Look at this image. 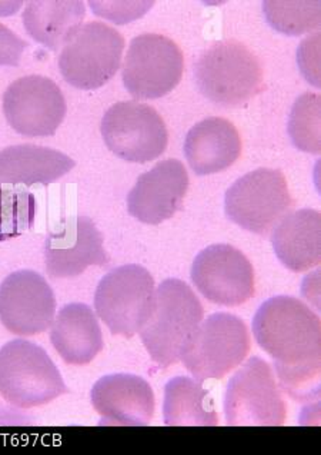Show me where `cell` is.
<instances>
[{
    "label": "cell",
    "mask_w": 321,
    "mask_h": 455,
    "mask_svg": "<svg viewBox=\"0 0 321 455\" xmlns=\"http://www.w3.org/2000/svg\"><path fill=\"white\" fill-rule=\"evenodd\" d=\"M260 348L274 360L281 388L294 400H310L320 388L321 325L297 298L267 299L253 320Z\"/></svg>",
    "instance_id": "1"
},
{
    "label": "cell",
    "mask_w": 321,
    "mask_h": 455,
    "mask_svg": "<svg viewBox=\"0 0 321 455\" xmlns=\"http://www.w3.org/2000/svg\"><path fill=\"white\" fill-rule=\"evenodd\" d=\"M203 320L205 309L193 290L180 279H166L154 291L140 338L152 360L168 368L182 360Z\"/></svg>",
    "instance_id": "2"
},
{
    "label": "cell",
    "mask_w": 321,
    "mask_h": 455,
    "mask_svg": "<svg viewBox=\"0 0 321 455\" xmlns=\"http://www.w3.org/2000/svg\"><path fill=\"white\" fill-rule=\"evenodd\" d=\"M194 77L208 100L224 108L240 107L262 91L263 67L245 44L227 39L201 52Z\"/></svg>",
    "instance_id": "3"
},
{
    "label": "cell",
    "mask_w": 321,
    "mask_h": 455,
    "mask_svg": "<svg viewBox=\"0 0 321 455\" xmlns=\"http://www.w3.org/2000/svg\"><path fill=\"white\" fill-rule=\"evenodd\" d=\"M67 393L58 367L42 347L15 339L0 348V394L9 404L27 410Z\"/></svg>",
    "instance_id": "4"
},
{
    "label": "cell",
    "mask_w": 321,
    "mask_h": 455,
    "mask_svg": "<svg viewBox=\"0 0 321 455\" xmlns=\"http://www.w3.org/2000/svg\"><path fill=\"white\" fill-rule=\"evenodd\" d=\"M124 37L103 22L79 26L63 44L59 69L63 79L82 91H95L117 74Z\"/></svg>",
    "instance_id": "5"
},
{
    "label": "cell",
    "mask_w": 321,
    "mask_h": 455,
    "mask_svg": "<svg viewBox=\"0 0 321 455\" xmlns=\"http://www.w3.org/2000/svg\"><path fill=\"white\" fill-rule=\"evenodd\" d=\"M224 415L231 427H280L287 407L273 368L253 356L234 374L224 394Z\"/></svg>",
    "instance_id": "6"
},
{
    "label": "cell",
    "mask_w": 321,
    "mask_h": 455,
    "mask_svg": "<svg viewBox=\"0 0 321 455\" xmlns=\"http://www.w3.org/2000/svg\"><path fill=\"white\" fill-rule=\"evenodd\" d=\"M294 205L278 169L260 168L236 180L224 198L229 220L246 231L267 235Z\"/></svg>",
    "instance_id": "7"
},
{
    "label": "cell",
    "mask_w": 321,
    "mask_h": 455,
    "mask_svg": "<svg viewBox=\"0 0 321 455\" xmlns=\"http://www.w3.org/2000/svg\"><path fill=\"white\" fill-rule=\"evenodd\" d=\"M250 353V334L239 316L217 312L200 323L182 360L199 382L220 379L238 368Z\"/></svg>",
    "instance_id": "8"
},
{
    "label": "cell",
    "mask_w": 321,
    "mask_h": 455,
    "mask_svg": "<svg viewBox=\"0 0 321 455\" xmlns=\"http://www.w3.org/2000/svg\"><path fill=\"white\" fill-rule=\"evenodd\" d=\"M154 279L140 265H121L103 276L95 294V308L114 335L132 338L149 315Z\"/></svg>",
    "instance_id": "9"
},
{
    "label": "cell",
    "mask_w": 321,
    "mask_h": 455,
    "mask_svg": "<svg viewBox=\"0 0 321 455\" xmlns=\"http://www.w3.org/2000/svg\"><path fill=\"white\" fill-rule=\"evenodd\" d=\"M184 70L179 44L159 34L136 36L129 46L121 79L136 100H157L172 92Z\"/></svg>",
    "instance_id": "10"
},
{
    "label": "cell",
    "mask_w": 321,
    "mask_h": 455,
    "mask_svg": "<svg viewBox=\"0 0 321 455\" xmlns=\"http://www.w3.org/2000/svg\"><path fill=\"white\" fill-rule=\"evenodd\" d=\"M103 140L116 156L135 164H147L165 154L168 132L165 121L146 103H114L103 116Z\"/></svg>",
    "instance_id": "11"
},
{
    "label": "cell",
    "mask_w": 321,
    "mask_h": 455,
    "mask_svg": "<svg viewBox=\"0 0 321 455\" xmlns=\"http://www.w3.org/2000/svg\"><path fill=\"white\" fill-rule=\"evenodd\" d=\"M67 112V100L60 88L41 75L20 77L4 95L6 121L16 132L27 138L55 135Z\"/></svg>",
    "instance_id": "12"
},
{
    "label": "cell",
    "mask_w": 321,
    "mask_h": 455,
    "mask_svg": "<svg viewBox=\"0 0 321 455\" xmlns=\"http://www.w3.org/2000/svg\"><path fill=\"white\" fill-rule=\"evenodd\" d=\"M192 281L213 304L238 307L254 297V268L245 253L226 243L210 245L194 258Z\"/></svg>",
    "instance_id": "13"
},
{
    "label": "cell",
    "mask_w": 321,
    "mask_h": 455,
    "mask_svg": "<svg viewBox=\"0 0 321 455\" xmlns=\"http://www.w3.org/2000/svg\"><path fill=\"white\" fill-rule=\"evenodd\" d=\"M55 314V294L41 274L16 271L0 285V323L12 334H42L51 327Z\"/></svg>",
    "instance_id": "14"
},
{
    "label": "cell",
    "mask_w": 321,
    "mask_h": 455,
    "mask_svg": "<svg viewBox=\"0 0 321 455\" xmlns=\"http://www.w3.org/2000/svg\"><path fill=\"white\" fill-rule=\"evenodd\" d=\"M44 259L51 278H74L89 267H106L110 262L103 235L84 215L63 220L44 241Z\"/></svg>",
    "instance_id": "15"
},
{
    "label": "cell",
    "mask_w": 321,
    "mask_h": 455,
    "mask_svg": "<svg viewBox=\"0 0 321 455\" xmlns=\"http://www.w3.org/2000/svg\"><path fill=\"white\" fill-rule=\"evenodd\" d=\"M189 175L182 162L166 159L142 173L128 195V211L143 224L159 225L182 210L189 189Z\"/></svg>",
    "instance_id": "16"
},
{
    "label": "cell",
    "mask_w": 321,
    "mask_h": 455,
    "mask_svg": "<svg viewBox=\"0 0 321 455\" xmlns=\"http://www.w3.org/2000/svg\"><path fill=\"white\" fill-rule=\"evenodd\" d=\"M90 398L100 426H149L156 407L149 382L132 374L103 377L91 388Z\"/></svg>",
    "instance_id": "17"
},
{
    "label": "cell",
    "mask_w": 321,
    "mask_h": 455,
    "mask_svg": "<svg viewBox=\"0 0 321 455\" xmlns=\"http://www.w3.org/2000/svg\"><path fill=\"white\" fill-rule=\"evenodd\" d=\"M238 128L224 118H206L190 129L184 140V156L200 177L222 172L240 158Z\"/></svg>",
    "instance_id": "18"
},
{
    "label": "cell",
    "mask_w": 321,
    "mask_h": 455,
    "mask_svg": "<svg viewBox=\"0 0 321 455\" xmlns=\"http://www.w3.org/2000/svg\"><path fill=\"white\" fill-rule=\"evenodd\" d=\"M51 342L69 365H88L103 349V334L93 309L86 304L65 305L53 320Z\"/></svg>",
    "instance_id": "19"
},
{
    "label": "cell",
    "mask_w": 321,
    "mask_h": 455,
    "mask_svg": "<svg viewBox=\"0 0 321 455\" xmlns=\"http://www.w3.org/2000/svg\"><path fill=\"white\" fill-rule=\"evenodd\" d=\"M274 253L286 268L306 272L320 264L321 217L316 210H299L278 220L271 235Z\"/></svg>",
    "instance_id": "20"
},
{
    "label": "cell",
    "mask_w": 321,
    "mask_h": 455,
    "mask_svg": "<svg viewBox=\"0 0 321 455\" xmlns=\"http://www.w3.org/2000/svg\"><path fill=\"white\" fill-rule=\"evenodd\" d=\"M74 159L51 148L16 145L0 151V185H49L69 173Z\"/></svg>",
    "instance_id": "21"
},
{
    "label": "cell",
    "mask_w": 321,
    "mask_h": 455,
    "mask_svg": "<svg viewBox=\"0 0 321 455\" xmlns=\"http://www.w3.org/2000/svg\"><path fill=\"white\" fill-rule=\"evenodd\" d=\"M86 6L81 0H36L26 4L23 25L35 41L58 51L82 26Z\"/></svg>",
    "instance_id": "22"
},
{
    "label": "cell",
    "mask_w": 321,
    "mask_h": 455,
    "mask_svg": "<svg viewBox=\"0 0 321 455\" xmlns=\"http://www.w3.org/2000/svg\"><path fill=\"white\" fill-rule=\"evenodd\" d=\"M163 415L168 427L219 426L215 398L189 377H176L166 384Z\"/></svg>",
    "instance_id": "23"
},
{
    "label": "cell",
    "mask_w": 321,
    "mask_h": 455,
    "mask_svg": "<svg viewBox=\"0 0 321 455\" xmlns=\"http://www.w3.org/2000/svg\"><path fill=\"white\" fill-rule=\"evenodd\" d=\"M267 22L280 34L299 36L317 29L321 22L318 0H267L263 4Z\"/></svg>",
    "instance_id": "24"
},
{
    "label": "cell",
    "mask_w": 321,
    "mask_h": 455,
    "mask_svg": "<svg viewBox=\"0 0 321 455\" xmlns=\"http://www.w3.org/2000/svg\"><path fill=\"white\" fill-rule=\"evenodd\" d=\"M36 213L37 201L30 192L0 187V243L29 231Z\"/></svg>",
    "instance_id": "25"
},
{
    "label": "cell",
    "mask_w": 321,
    "mask_h": 455,
    "mask_svg": "<svg viewBox=\"0 0 321 455\" xmlns=\"http://www.w3.org/2000/svg\"><path fill=\"white\" fill-rule=\"evenodd\" d=\"M288 133L293 144L310 154H320V96L304 93L293 105Z\"/></svg>",
    "instance_id": "26"
},
{
    "label": "cell",
    "mask_w": 321,
    "mask_h": 455,
    "mask_svg": "<svg viewBox=\"0 0 321 455\" xmlns=\"http://www.w3.org/2000/svg\"><path fill=\"white\" fill-rule=\"evenodd\" d=\"M153 4V2H89L96 15L114 20L119 25L140 18Z\"/></svg>",
    "instance_id": "27"
},
{
    "label": "cell",
    "mask_w": 321,
    "mask_h": 455,
    "mask_svg": "<svg viewBox=\"0 0 321 455\" xmlns=\"http://www.w3.org/2000/svg\"><path fill=\"white\" fill-rule=\"evenodd\" d=\"M27 42L0 23V67H18Z\"/></svg>",
    "instance_id": "28"
}]
</instances>
